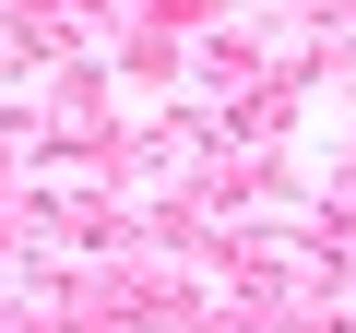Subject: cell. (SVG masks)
Instances as JSON below:
<instances>
[]
</instances>
